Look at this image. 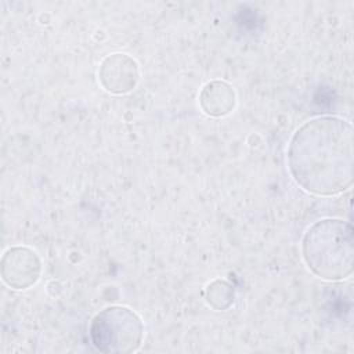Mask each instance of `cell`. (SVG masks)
Here are the masks:
<instances>
[{
  "label": "cell",
  "mask_w": 354,
  "mask_h": 354,
  "mask_svg": "<svg viewBox=\"0 0 354 354\" xmlns=\"http://www.w3.org/2000/svg\"><path fill=\"white\" fill-rule=\"evenodd\" d=\"M0 272L3 282L17 290L33 286L41 275V261L28 246H11L1 257Z\"/></svg>",
  "instance_id": "obj_4"
},
{
  "label": "cell",
  "mask_w": 354,
  "mask_h": 354,
  "mask_svg": "<svg viewBox=\"0 0 354 354\" xmlns=\"http://www.w3.org/2000/svg\"><path fill=\"white\" fill-rule=\"evenodd\" d=\"M101 86L112 94H126L131 91L140 80V68L134 58L124 53L106 55L98 68Z\"/></svg>",
  "instance_id": "obj_5"
},
{
  "label": "cell",
  "mask_w": 354,
  "mask_h": 354,
  "mask_svg": "<svg viewBox=\"0 0 354 354\" xmlns=\"http://www.w3.org/2000/svg\"><path fill=\"white\" fill-rule=\"evenodd\" d=\"M301 256L318 278L342 281L354 270V238L350 223L324 218L314 223L301 239Z\"/></svg>",
  "instance_id": "obj_2"
},
{
  "label": "cell",
  "mask_w": 354,
  "mask_h": 354,
  "mask_svg": "<svg viewBox=\"0 0 354 354\" xmlns=\"http://www.w3.org/2000/svg\"><path fill=\"white\" fill-rule=\"evenodd\" d=\"M236 94L234 87L223 80L207 82L199 93V106L212 118H221L234 111Z\"/></svg>",
  "instance_id": "obj_6"
},
{
  "label": "cell",
  "mask_w": 354,
  "mask_h": 354,
  "mask_svg": "<svg viewBox=\"0 0 354 354\" xmlns=\"http://www.w3.org/2000/svg\"><path fill=\"white\" fill-rule=\"evenodd\" d=\"M205 299L212 308L218 311L227 310L235 299L234 285L224 279H214L206 286Z\"/></svg>",
  "instance_id": "obj_7"
},
{
  "label": "cell",
  "mask_w": 354,
  "mask_h": 354,
  "mask_svg": "<svg viewBox=\"0 0 354 354\" xmlns=\"http://www.w3.org/2000/svg\"><path fill=\"white\" fill-rule=\"evenodd\" d=\"M88 332L97 350L127 354L141 347L144 322L134 310L126 306H109L94 315Z\"/></svg>",
  "instance_id": "obj_3"
},
{
  "label": "cell",
  "mask_w": 354,
  "mask_h": 354,
  "mask_svg": "<svg viewBox=\"0 0 354 354\" xmlns=\"http://www.w3.org/2000/svg\"><path fill=\"white\" fill-rule=\"evenodd\" d=\"M353 127L337 116H318L303 123L288 147L290 176L304 191L332 196L354 180Z\"/></svg>",
  "instance_id": "obj_1"
}]
</instances>
